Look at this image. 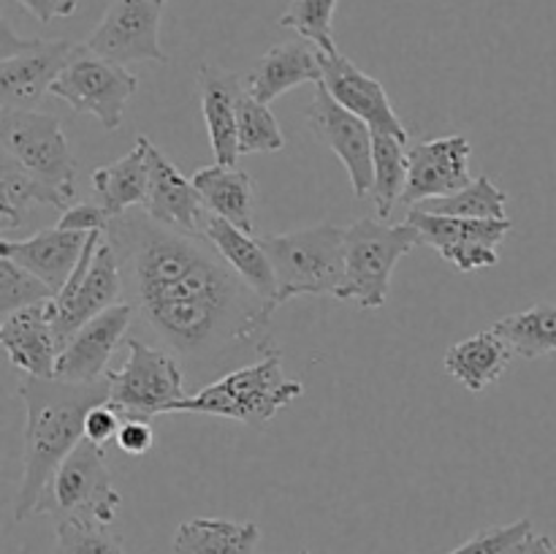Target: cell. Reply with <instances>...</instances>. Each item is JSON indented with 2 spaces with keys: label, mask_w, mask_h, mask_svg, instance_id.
Masks as SVG:
<instances>
[{
  "label": "cell",
  "mask_w": 556,
  "mask_h": 554,
  "mask_svg": "<svg viewBox=\"0 0 556 554\" xmlns=\"http://www.w3.org/2000/svg\"><path fill=\"white\" fill-rule=\"evenodd\" d=\"M103 237L117 250L134 320L152 345L179 358L188 378L206 386L277 348L269 331L275 307L204 234L168 228L134 206L112 217Z\"/></svg>",
  "instance_id": "6da1fadb"
},
{
  "label": "cell",
  "mask_w": 556,
  "mask_h": 554,
  "mask_svg": "<svg viewBox=\"0 0 556 554\" xmlns=\"http://www.w3.org/2000/svg\"><path fill=\"white\" fill-rule=\"evenodd\" d=\"M112 380L71 383L60 378L25 375L20 396L27 407L25 421V467H22L20 492L14 500L16 521L38 514V503L47 494L54 473L65 456L85 440V418L90 407L109 402Z\"/></svg>",
  "instance_id": "7a4b0ae2"
},
{
  "label": "cell",
  "mask_w": 556,
  "mask_h": 554,
  "mask_svg": "<svg viewBox=\"0 0 556 554\" xmlns=\"http://www.w3.org/2000/svg\"><path fill=\"white\" fill-rule=\"evenodd\" d=\"M302 394L304 386L282 375V351L271 348L266 356L242 364L223 378L201 386L185 400L174 402L166 416L201 413V416H220L253 429H266L282 407Z\"/></svg>",
  "instance_id": "3957f363"
},
{
  "label": "cell",
  "mask_w": 556,
  "mask_h": 554,
  "mask_svg": "<svg viewBox=\"0 0 556 554\" xmlns=\"http://www.w3.org/2000/svg\"><path fill=\"white\" fill-rule=\"evenodd\" d=\"M275 266L277 304L296 297H340L345 282V228L334 223L261 237Z\"/></svg>",
  "instance_id": "277c9868"
},
{
  "label": "cell",
  "mask_w": 556,
  "mask_h": 554,
  "mask_svg": "<svg viewBox=\"0 0 556 554\" xmlns=\"http://www.w3.org/2000/svg\"><path fill=\"white\" fill-rule=\"evenodd\" d=\"M424 244L421 231L405 223L364 217L345 228V282L337 299H353L362 310H380L389 299L391 277L407 253Z\"/></svg>",
  "instance_id": "5b68a950"
},
{
  "label": "cell",
  "mask_w": 556,
  "mask_h": 554,
  "mask_svg": "<svg viewBox=\"0 0 556 554\" xmlns=\"http://www.w3.org/2000/svg\"><path fill=\"white\" fill-rule=\"evenodd\" d=\"M119 505L123 498L112 483L106 449L85 438L58 467L47 494L38 503V514H49L54 521L68 519L109 527Z\"/></svg>",
  "instance_id": "8992f818"
},
{
  "label": "cell",
  "mask_w": 556,
  "mask_h": 554,
  "mask_svg": "<svg viewBox=\"0 0 556 554\" xmlns=\"http://www.w3.org/2000/svg\"><path fill=\"white\" fill-rule=\"evenodd\" d=\"M128 358L123 369L109 373L112 394L109 402L123 413V418H155L166 416L174 402L185 400V369L166 348L150 345L141 337L125 342Z\"/></svg>",
  "instance_id": "52a82bcc"
},
{
  "label": "cell",
  "mask_w": 556,
  "mask_h": 554,
  "mask_svg": "<svg viewBox=\"0 0 556 554\" xmlns=\"http://www.w3.org/2000/svg\"><path fill=\"white\" fill-rule=\"evenodd\" d=\"M0 144L33 177L58 190L68 204L74 201L76 161L58 117L36 109H0Z\"/></svg>",
  "instance_id": "ba28073f"
},
{
  "label": "cell",
  "mask_w": 556,
  "mask_h": 554,
  "mask_svg": "<svg viewBox=\"0 0 556 554\" xmlns=\"http://www.w3.org/2000/svg\"><path fill=\"white\" fill-rule=\"evenodd\" d=\"M139 90V76L125 65L76 43L68 65L52 85V96L74 112L92 114L106 130H117L125 119V103Z\"/></svg>",
  "instance_id": "9c48e42d"
},
{
  "label": "cell",
  "mask_w": 556,
  "mask_h": 554,
  "mask_svg": "<svg viewBox=\"0 0 556 554\" xmlns=\"http://www.w3.org/2000/svg\"><path fill=\"white\" fill-rule=\"evenodd\" d=\"M76 43L16 38L3 22L0 43V109H36L63 68L68 65Z\"/></svg>",
  "instance_id": "30bf717a"
},
{
  "label": "cell",
  "mask_w": 556,
  "mask_h": 554,
  "mask_svg": "<svg viewBox=\"0 0 556 554\" xmlns=\"http://www.w3.org/2000/svg\"><path fill=\"white\" fill-rule=\"evenodd\" d=\"M307 123L315 139L340 158L356 199L372 193L375 130L369 128V123H364L358 114L348 112L340 101H334L324 81L315 85L313 103L307 109Z\"/></svg>",
  "instance_id": "8fae6325"
},
{
  "label": "cell",
  "mask_w": 556,
  "mask_h": 554,
  "mask_svg": "<svg viewBox=\"0 0 556 554\" xmlns=\"http://www.w3.org/2000/svg\"><path fill=\"white\" fill-rule=\"evenodd\" d=\"M405 221L421 231L424 244L438 250L456 272L489 269L500 261V244L514 228L510 217L505 221H470V217L432 215V212L410 210Z\"/></svg>",
  "instance_id": "7c38bea8"
},
{
  "label": "cell",
  "mask_w": 556,
  "mask_h": 554,
  "mask_svg": "<svg viewBox=\"0 0 556 554\" xmlns=\"http://www.w3.org/2000/svg\"><path fill=\"white\" fill-rule=\"evenodd\" d=\"M161 9L155 0H114L87 47L119 65L168 63L161 47Z\"/></svg>",
  "instance_id": "4fadbf2b"
},
{
  "label": "cell",
  "mask_w": 556,
  "mask_h": 554,
  "mask_svg": "<svg viewBox=\"0 0 556 554\" xmlns=\"http://www.w3.org/2000/svg\"><path fill=\"white\" fill-rule=\"evenodd\" d=\"M470 155L472 144L467 136H440L429 141H413L407 147L410 158V174H407V188L402 193L400 204L416 206L427 199H440L456 190L467 188L470 177Z\"/></svg>",
  "instance_id": "5bb4252c"
},
{
  "label": "cell",
  "mask_w": 556,
  "mask_h": 554,
  "mask_svg": "<svg viewBox=\"0 0 556 554\" xmlns=\"http://www.w3.org/2000/svg\"><path fill=\"white\" fill-rule=\"evenodd\" d=\"M130 324H134V307L128 302L114 304L87 320L60 351L54 378L71 380V383H92V380L106 378L109 358L117 351Z\"/></svg>",
  "instance_id": "9a60e30c"
},
{
  "label": "cell",
  "mask_w": 556,
  "mask_h": 554,
  "mask_svg": "<svg viewBox=\"0 0 556 554\" xmlns=\"http://www.w3.org/2000/svg\"><path fill=\"white\" fill-rule=\"evenodd\" d=\"M320 81L326 85V90L334 96V101H340L348 112L358 114L364 123H369V128L378 130V134H391L396 139H402L405 144H410V134H407L405 123L396 117L394 106H391L389 96H386V87L378 79H372L369 74H364L353 60H348L342 52L326 54L320 52Z\"/></svg>",
  "instance_id": "2e32d148"
},
{
  "label": "cell",
  "mask_w": 556,
  "mask_h": 554,
  "mask_svg": "<svg viewBox=\"0 0 556 554\" xmlns=\"http://www.w3.org/2000/svg\"><path fill=\"white\" fill-rule=\"evenodd\" d=\"M147 163H150V188H147L144 201L147 215L168 228L204 234L212 212L206 210L193 179L185 177L152 141L147 150Z\"/></svg>",
  "instance_id": "e0dca14e"
},
{
  "label": "cell",
  "mask_w": 556,
  "mask_h": 554,
  "mask_svg": "<svg viewBox=\"0 0 556 554\" xmlns=\"http://www.w3.org/2000/svg\"><path fill=\"white\" fill-rule=\"evenodd\" d=\"M123 293L125 286L117 250H114V244L103 237L96 250L90 272H87L85 286L76 291V297L71 299L65 307H54V304L49 302V310H52V329L54 337H58L60 351H63V345L71 340V335H74L79 326H85L87 320L101 315L103 310L123 302Z\"/></svg>",
  "instance_id": "ac0fdd59"
},
{
  "label": "cell",
  "mask_w": 556,
  "mask_h": 554,
  "mask_svg": "<svg viewBox=\"0 0 556 554\" xmlns=\"http://www.w3.org/2000/svg\"><path fill=\"white\" fill-rule=\"evenodd\" d=\"M49 302L16 310L5 315L0 324V342L9 353V362L20 373L36 375V378H54V369H58L60 345L52 329Z\"/></svg>",
  "instance_id": "d6986e66"
},
{
  "label": "cell",
  "mask_w": 556,
  "mask_h": 554,
  "mask_svg": "<svg viewBox=\"0 0 556 554\" xmlns=\"http://www.w3.org/2000/svg\"><path fill=\"white\" fill-rule=\"evenodd\" d=\"M199 92H201V114L206 123L212 155L220 166H237L239 161V136H237V114L239 98L244 85L237 74L223 71L217 65H201L199 68Z\"/></svg>",
  "instance_id": "ffe728a7"
},
{
  "label": "cell",
  "mask_w": 556,
  "mask_h": 554,
  "mask_svg": "<svg viewBox=\"0 0 556 554\" xmlns=\"http://www.w3.org/2000/svg\"><path fill=\"white\" fill-rule=\"evenodd\" d=\"M90 234L65 231L60 226L43 228V231L22 239V242H0V255L33 272L58 297L63 291L65 280L71 277V272H74V266L79 264Z\"/></svg>",
  "instance_id": "44dd1931"
},
{
  "label": "cell",
  "mask_w": 556,
  "mask_h": 554,
  "mask_svg": "<svg viewBox=\"0 0 556 554\" xmlns=\"http://www.w3.org/2000/svg\"><path fill=\"white\" fill-rule=\"evenodd\" d=\"M320 76H324L320 49L307 38H299V41L277 43L269 52L261 54L244 79V90L261 103H271L299 85H307V81L318 85Z\"/></svg>",
  "instance_id": "7402d4cb"
},
{
  "label": "cell",
  "mask_w": 556,
  "mask_h": 554,
  "mask_svg": "<svg viewBox=\"0 0 556 554\" xmlns=\"http://www.w3.org/2000/svg\"><path fill=\"white\" fill-rule=\"evenodd\" d=\"M204 237L215 244V250L223 255V261H226V264L231 266V269L237 272L261 299H266L275 310L280 307V304H277L275 266H271L261 239H253V234L242 231V228L233 226V223H228L226 217L220 215H210Z\"/></svg>",
  "instance_id": "603a6c76"
},
{
  "label": "cell",
  "mask_w": 556,
  "mask_h": 554,
  "mask_svg": "<svg viewBox=\"0 0 556 554\" xmlns=\"http://www.w3.org/2000/svg\"><path fill=\"white\" fill-rule=\"evenodd\" d=\"M147 150H150V139L139 136L128 155L92 172L96 201L109 212V217H119L134 206H144L147 188H150Z\"/></svg>",
  "instance_id": "cb8c5ba5"
},
{
  "label": "cell",
  "mask_w": 556,
  "mask_h": 554,
  "mask_svg": "<svg viewBox=\"0 0 556 554\" xmlns=\"http://www.w3.org/2000/svg\"><path fill=\"white\" fill-rule=\"evenodd\" d=\"M514 348L508 345L505 337L497 331H478V335L467 337V340L454 342L445 351V369L465 386L467 391L478 394L486 389L489 383L500 378L508 369L510 358H514Z\"/></svg>",
  "instance_id": "d4e9b609"
},
{
  "label": "cell",
  "mask_w": 556,
  "mask_h": 554,
  "mask_svg": "<svg viewBox=\"0 0 556 554\" xmlns=\"http://www.w3.org/2000/svg\"><path fill=\"white\" fill-rule=\"evenodd\" d=\"M190 179L199 188L201 199H204L206 210L212 215L226 217L228 223H233V226L248 234L255 231L253 179L244 168L212 163V166L199 168Z\"/></svg>",
  "instance_id": "484cf974"
},
{
  "label": "cell",
  "mask_w": 556,
  "mask_h": 554,
  "mask_svg": "<svg viewBox=\"0 0 556 554\" xmlns=\"http://www.w3.org/2000/svg\"><path fill=\"white\" fill-rule=\"evenodd\" d=\"M261 527L255 521L231 519H188L177 527L174 554H255Z\"/></svg>",
  "instance_id": "4316f807"
},
{
  "label": "cell",
  "mask_w": 556,
  "mask_h": 554,
  "mask_svg": "<svg viewBox=\"0 0 556 554\" xmlns=\"http://www.w3.org/2000/svg\"><path fill=\"white\" fill-rule=\"evenodd\" d=\"M33 204H49L60 212L71 206L58 190L43 185L41 179L33 177L25 166H20L14 158L3 152V158H0V226H3V231L20 226Z\"/></svg>",
  "instance_id": "83f0119b"
},
{
  "label": "cell",
  "mask_w": 556,
  "mask_h": 554,
  "mask_svg": "<svg viewBox=\"0 0 556 554\" xmlns=\"http://www.w3.org/2000/svg\"><path fill=\"white\" fill-rule=\"evenodd\" d=\"M508 340L516 356L541 358L556 353V304H532L521 313H510L492 326Z\"/></svg>",
  "instance_id": "f1b7e54d"
},
{
  "label": "cell",
  "mask_w": 556,
  "mask_h": 554,
  "mask_svg": "<svg viewBox=\"0 0 556 554\" xmlns=\"http://www.w3.org/2000/svg\"><path fill=\"white\" fill-rule=\"evenodd\" d=\"M508 193L500 190L492 179L483 177L472 179L467 188L456 190L451 196H440V199H427L416 204L413 210L432 212V215H451V217H470V221H505L508 212Z\"/></svg>",
  "instance_id": "f546056e"
},
{
  "label": "cell",
  "mask_w": 556,
  "mask_h": 554,
  "mask_svg": "<svg viewBox=\"0 0 556 554\" xmlns=\"http://www.w3.org/2000/svg\"><path fill=\"white\" fill-rule=\"evenodd\" d=\"M410 174V158L407 144L391 134L375 130V177H372V201L380 217H389L391 210L402 201Z\"/></svg>",
  "instance_id": "4dcf8cb0"
},
{
  "label": "cell",
  "mask_w": 556,
  "mask_h": 554,
  "mask_svg": "<svg viewBox=\"0 0 556 554\" xmlns=\"http://www.w3.org/2000/svg\"><path fill=\"white\" fill-rule=\"evenodd\" d=\"M237 136L239 155H253V152H280L286 147L280 125L275 114L269 112V103H261L248 90L239 98L237 114Z\"/></svg>",
  "instance_id": "1f68e13d"
},
{
  "label": "cell",
  "mask_w": 556,
  "mask_h": 554,
  "mask_svg": "<svg viewBox=\"0 0 556 554\" xmlns=\"http://www.w3.org/2000/svg\"><path fill=\"white\" fill-rule=\"evenodd\" d=\"M337 3L340 0H291L286 14L280 16V27L299 33L309 43H315L320 52H340L334 41V30H331Z\"/></svg>",
  "instance_id": "d6a6232c"
},
{
  "label": "cell",
  "mask_w": 556,
  "mask_h": 554,
  "mask_svg": "<svg viewBox=\"0 0 556 554\" xmlns=\"http://www.w3.org/2000/svg\"><path fill=\"white\" fill-rule=\"evenodd\" d=\"M54 299V291L43 280H38L33 272L20 266L16 261L0 255V313L11 315L16 310L33 307Z\"/></svg>",
  "instance_id": "836d02e7"
},
{
  "label": "cell",
  "mask_w": 556,
  "mask_h": 554,
  "mask_svg": "<svg viewBox=\"0 0 556 554\" xmlns=\"http://www.w3.org/2000/svg\"><path fill=\"white\" fill-rule=\"evenodd\" d=\"M58 554H128L109 527L85 525V521H54Z\"/></svg>",
  "instance_id": "e575fe53"
},
{
  "label": "cell",
  "mask_w": 556,
  "mask_h": 554,
  "mask_svg": "<svg viewBox=\"0 0 556 554\" xmlns=\"http://www.w3.org/2000/svg\"><path fill=\"white\" fill-rule=\"evenodd\" d=\"M532 532L530 519H519L514 525L503 527H486V530L476 532L470 541H465L462 546H456L448 554H516V549L521 546L527 536Z\"/></svg>",
  "instance_id": "d590c367"
},
{
  "label": "cell",
  "mask_w": 556,
  "mask_h": 554,
  "mask_svg": "<svg viewBox=\"0 0 556 554\" xmlns=\"http://www.w3.org/2000/svg\"><path fill=\"white\" fill-rule=\"evenodd\" d=\"M119 427H123V413L112 402H101V405L90 407V413H87L85 438L106 449L109 443H117Z\"/></svg>",
  "instance_id": "8d00e7d4"
},
{
  "label": "cell",
  "mask_w": 556,
  "mask_h": 554,
  "mask_svg": "<svg viewBox=\"0 0 556 554\" xmlns=\"http://www.w3.org/2000/svg\"><path fill=\"white\" fill-rule=\"evenodd\" d=\"M109 212L103 210L101 204H71L68 210L60 212V221L58 226L65 228V231H81V234H90V231H106L109 226Z\"/></svg>",
  "instance_id": "74e56055"
},
{
  "label": "cell",
  "mask_w": 556,
  "mask_h": 554,
  "mask_svg": "<svg viewBox=\"0 0 556 554\" xmlns=\"http://www.w3.org/2000/svg\"><path fill=\"white\" fill-rule=\"evenodd\" d=\"M117 445L128 456H144L155 445V429L150 418H123V427L117 432Z\"/></svg>",
  "instance_id": "f35d334b"
},
{
  "label": "cell",
  "mask_w": 556,
  "mask_h": 554,
  "mask_svg": "<svg viewBox=\"0 0 556 554\" xmlns=\"http://www.w3.org/2000/svg\"><path fill=\"white\" fill-rule=\"evenodd\" d=\"M25 5L38 22H52L54 16H71L76 11V0H16Z\"/></svg>",
  "instance_id": "ab89813d"
},
{
  "label": "cell",
  "mask_w": 556,
  "mask_h": 554,
  "mask_svg": "<svg viewBox=\"0 0 556 554\" xmlns=\"http://www.w3.org/2000/svg\"><path fill=\"white\" fill-rule=\"evenodd\" d=\"M516 554H556V541L552 536H538L535 530L521 541Z\"/></svg>",
  "instance_id": "60d3db41"
},
{
  "label": "cell",
  "mask_w": 556,
  "mask_h": 554,
  "mask_svg": "<svg viewBox=\"0 0 556 554\" xmlns=\"http://www.w3.org/2000/svg\"><path fill=\"white\" fill-rule=\"evenodd\" d=\"M296 554H318V552H313V549H299Z\"/></svg>",
  "instance_id": "b9f144b4"
},
{
  "label": "cell",
  "mask_w": 556,
  "mask_h": 554,
  "mask_svg": "<svg viewBox=\"0 0 556 554\" xmlns=\"http://www.w3.org/2000/svg\"><path fill=\"white\" fill-rule=\"evenodd\" d=\"M155 3H157V5H166V0H155Z\"/></svg>",
  "instance_id": "7bdbcfd3"
}]
</instances>
